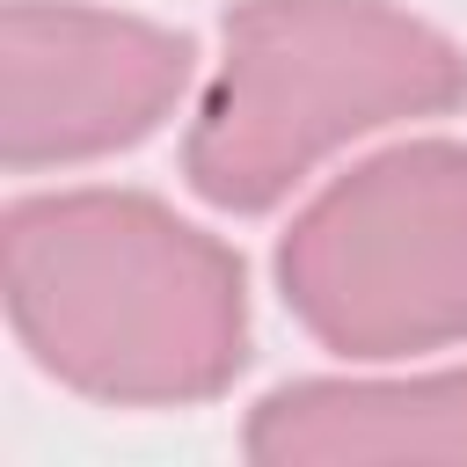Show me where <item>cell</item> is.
Returning a JSON list of instances; mask_svg holds the SVG:
<instances>
[{"mask_svg": "<svg viewBox=\"0 0 467 467\" xmlns=\"http://www.w3.org/2000/svg\"><path fill=\"white\" fill-rule=\"evenodd\" d=\"M241 452L263 467L314 460H467V365L431 372H321L270 387Z\"/></svg>", "mask_w": 467, "mask_h": 467, "instance_id": "5b68a950", "label": "cell"}, {"mask_svg": "<svg viewBox=\"0 0 467 467\" xmlns=\"http://www.w3.org/2000/svg\"><path fill=\"white\" fill-rule=\"evenodd\" d=\"M197 88V36L95 0L0 7V161L7 175L80 168L146 146Z\"/></svg>", "mask_w": 467, "mask_h": 467, "instance_id": "277c9868", "label": "cell"}, {"mask_svg": "<svg viewBox=\"0 0 467 467\" xmlns=\"http://www.w3.org/2000/svg\"><path fill=\"white\" fill-rule=\"evenodd\" d=\"M285 314L350 365L467 343V146L394 139L336 168L277 234Z\"/></svg>", "mask_w": 467, "mask_h": 467, "instance_id": "3957f363", "label": "cell"}, {"mask_svg": "<svg viewBox=\"0 0 467 467\" xmlns=\"http://www.w3.org/2000/svg\"><path fill=\"white\" fill-rule=\"evenodd\" d=\"M7 328L102 409H197L248 372V263L153 190H29L0 212Z\"/></svg>", "mask_w": 467, "mask_h": 467, "instance_id": "6da1fadb", "label": "cell"}, {"mask_svg": "<svg viewBox=\"0 0 467 467\" xmlns=\"http://www.w3.org/2000/svg\"><path fill=\"white\" fill-rule=\"evenodd\" d=\"M460 102L467 51L401 0H234L182 131V182L255 219L328 153Z\"/></svg>", "mask_w": 467, "mask_h": 467, "instance_id": "7a4b0ae2", "label": "cell"}]
</instances>
